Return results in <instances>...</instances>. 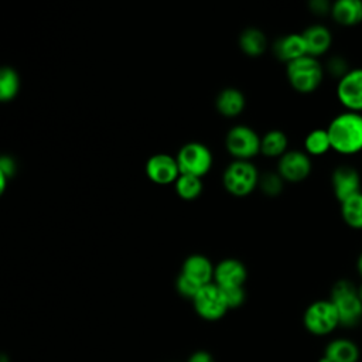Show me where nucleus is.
I'll return each mask as SVG.
<instances>
[{"mask_svg": "<svg viewBox=\"0 0 362 362\" xmlns=\"http://www.w3.org/2000/svg\"><path fill=\"white\" fill-rule=\"evenodd\" d=\"M331 148L339 154H355L362 150V113L345 110L325 127Z\"/></svg>", "mask_w": 362, "mask_h": 362, "instance_id": "f257e3e1", "label": "nucleus"}, {"mask_svg": "<svg viewBox=\"0 0 362 362\" xmlns=\"http://www.w3.org/2000/svg\"><path fill=\"white\" fill-rule=\"evenodd\" d=\"M286 74L290 85L301 93H310L315 90L324 78L321 62L311 55H304L287 62Z\"/></svg>", "mask_w": 362, "mask_h": 362, "instance_id": "f03ea898", "label": "nucleus"}, {"mask_svg": "<svg viewBox=\"0 0 362 362\" xmlns=\"http://www.w3.org/2000/svg\"><path fill=\"white\" fill-rule=\"evenodd\" d=\"M329 300L338 313L339 325L355 327L362 320V301L352 281L338 280L331 290Z\"/></svg>", "mask_w": 362, "mask_h": 362, "instance_id": "7ed1b4c3", "label": "nucleus"}, {"mask_svg": "<svg viewBox=\"0 0 362 362\" xmlns=\"http://www.w3.org/2000/svg\"><path fill=\"white\" fill-rule=\"evenodd\" d=\"M259 171L253 163L249 160H235L225 168L223 185L230 194L245 197L259 185Z\"/></svg>", "mask_w": 362, "mask_h": 362, "instance_id": "20e7f679", "label": "nucleus"}, {"mask_svg": "<svg viewBox=\"0 0 362 362\" xmlns=\"http://www.w3.org/2000/svg\"><path fill=\"white\" fill-rule=\"evenodd\" d=\"M303 322L311 334L327 335L339 325V318L331 300H317L305 308Z\"/></svg>", "mask_w": 362, "mask_h": 362, "instance_id": "39448f33", "label": "nucleus"}, {"mask_svg": "<svg viewBox=\"0 0 362 362\" xmlns=\"http://www.w3.org/2000/svg\"><path fill=\"white\" fill-rule=\"evenodd\" d=\"M192 303L198 315L208 321L222 318L229 310L222 290L215 283L202 286L192 298Z\"/></svg>", "mask_w": 362, "mask_h": 362, "instance_id": "423d86ee", "label": "nucleus"}, {"mask_svg": "<svg viewBox=\"0 0 362 362\" xmlns=\"http://www.w3.org/2000/svg\"><path fill=\"white\" fill-rule=\"evenodd\" d=\"M260 139L252 127L238 124L226 134V148L236 160H249L260 151Z\"/></svg>", "mask_w": 362, "mask_h": 362, "instance_id": "0eeeda50", "label": "nucleus"}, {"mask_svg": "<svg viewBox=\"0 0 362 362\" xmlns=\"http://www.w3.org/2000/svg\"><path fill=\"white\" fill-rule=\"evenodd\" d=\"M175 161L180 174H188L201 178V175H204L211 168L212 154L204 144L188 143L181 148Z\"/></svg>", "mask_w": 362, "mask_h": 362, "instance_id": "6e6552de", "label": "nucleus"}, {"mask_svg": "<svg viewBox=\"0 0 362 362\" xmlns=\"http://www.w3.org/2000/svg\"><path fill=\"white\" fill-rule=\"evenodd\" d=\"M337 98L346 110H362V68H352L338 79Z\"/></svg>", "mask_w": 362, "mask_h": 362, "instance_id": "1a4fd4ad", "label": "nucleus"}, {"mask_svg": "<svg viewBox=\"0 0 362 362\" xmlns=\"http://www.w3.org/2000/svg\"><path fill=\"white\" fill-rule=\"evenodd\" d=\"M313 163L310 156L303 150H287L277 161V173L284 181L298 182L308 177Z\"/></svg>", "mask_w": 362, "mask_h": 362, "instance_id": "9d476101", "label": "nucleus"}, {"mask_svg": "<svg viewBox=\"0 0 362 362\" xmlns=\"http://www.w3.org/2000/svg\"><path fill=\"white\" fill-rule=\"evenodd\" d=\"M332 189L334 195L339 202L345 201L346 198L361 192V174L359 171L349 165V164H341L338 165L331 175Z\"/></svg>", "mask_w": 362, "mask_h": 362, "instance_id": "9b49d317", "label": "nucleus"}, {"mask_svg": "<svg viewBox=\"0 0 362 362\" xmlns=\"http://www.w3.org/2000/svg\"><path fill=\"white\" fill-rule=\"evenodd\" d=\"M246 277L247 270L245 264L238 259H225L214 269L215 284L221 288L243 287Z\"/></svg>", "mask_w": 362, "mask_h": 362, "instance_id": "f8f14e48", "label": "nucleus"}, {"mask_svg": "<svg viewBox=\"0 0 362 362\" xmlns=\"http://www.w3.org/2000/svg\"><path fill=\"white\" fill-rule=\"evenodd\" d=\"M147 174L150 180L158 184H168L178 178L180 170L177 161L167 154L153 156L147 163Z\"/></svg>", "mask_w": 362, "mask_h": 362, "instance_id": "ddd939ff", "label": "nucleus"}, {"mask_svg": "<svg viewBox=\"0 0 362 362\" xmlns=\"http://www.w3.org/2000/svg\"><path fill=\"white\" fill-rule=\"evenodd\" d=\"M273 51L276 57L286 64L307 55V47L301 33H290L279 37L273 44Z\"/></svg>", "mask_w": 362, "mask_h": 362, "instance_id": "4468645a", "label": "nucleus"}, {"mask_svg": "<svg viewBox=\"0 0 362 362\" xmlns=\"http://www.w3.org/2000/svg\"><path fill=\"white\" fill-rule=\"evenodd\" d=\"M305 47H307V55L318 57L328 51L332 42V34L328 27L322 24H311L301 33Z\"/></svg>", "mask_w": 362, "mask_h": 362, "instance_id": "2eb2a0df", "label": "nucleus"}, {"mask_svg": "<svg viewBox=\"0 0 362 362\" xmlns=\"http://www.w3.org/2000/svg\"><path fill=\"white\" fill-rule=\"evenodd\" d=\"M331 16L341 25H355L362 21V0H335Z\"/></svg>", "mask_w": 362, "mask_h": 362, "instance_id": "dca6fc26", "label": "nucleus"}, {"mask_svg": "<svg viewBox=\"0 0 362 362\" xmlns=\"http://www.w3.org/2000/svg\"><path fill=\"white\" fill-rule=\"evenodd\" d=\"M181 274L187 276L199 286H205L209 284L211 279L214 277V267L205 256L194 255L185 260Z\"/></svg>", "mask_w": 362, "mask_h": 362, "instance_id": "f3484780", "label": "nucleus"}, {"mask_svg": "<svg viewBox=\"0 0 362 362\" xmlns=\"http://www.w3.org/2000/svg\"><path fill=\"white\" fill-rule=\"evenodd\" d=\"M324 356L329 362H358L359 348L351 339L337 338L327 345Z\"/></svg>", "mask_w": 362, "mask_h": 362, "instance_id": "a211bd4d", "label": "nucleus"}, {"mask_svg": "<svg viewBox=\"0 0 362 362\" xmlns=\"http://www.w3.org/2000/svg\"><path fill=\"white\" fill-rule=\"evenodd\" d=\"M245 96L236 88H226L221 90L216 98V109L226 117L238 116L245 107Z\"/></svg>", "mask_w": 362, "mask_h": 362, "instance_id": "6ab92c4d", "label": "nucleus"}, {"mask_svg": "<svg viewBox=\"0 0 362 362\" xmlns=\"http://www.w3.org/2000/svg\"><path fill=\"white\" fill-rule=\"evenodd\" d=\"M239 45L245 54L250 57H257L264 52L267 47V38L260 28L249 27L240 33Z\"/></svg>", "mask_w": 362, "mask_h": 362, "instance_id": "aec40b11", "label": "nucleus"}, {"mask_svg": "<svg viewBox=\"0 0 362 362\" xmlns=\"http://www.w3.org/2000/svg\"><path fill=\"white\" fill-rule=\"evenodd\" d=\"M288 140L283 130L272 129L260 139V153L267 157H280L287 151Z\"/></svg>", "mask_w": 362, "mask_h": 362, "instance_id": "412c9836", "label": "nucleus"}, {"mask_svg": "<svg viewBox=\"0 0 362 362\" xmlns=\"http://www.w3.org/2000/svg\"><path fill=\"white\" fill-rule=\"evenodd\" d=\"M341 215L354 229H362V191L341 202Z\"/></svg>", "mask_w": 362, "mask_h": 362, "instance_id": "4be33fe9", "label": "nucleus"}, {"mask_svg": "<svg viewBox=\"0 0 362 362\" xmlns=\"http://www.w3.org/2000/svg\"><path fill=\"white\" fill-rule=\"evenodd\" d=\"M304 151L310 156H321L325 154L328 150H331V143L328 137L327 129L318 127L313 129L311 132L307 133L304 139Z\"/></svg>", "mask_w": 362, "mask_h": 362, "instance_id": "5701e85b", "label": "nucleus"}, {"mask_svg": "<svg viewBox=\"0 0 362 362\" xmlns=\"http://www.w3.org/2000/svg\"><path fill=\"white\" fill-rule=\"evenodd\" d=\"M175 188H177V192L180 194V197H182L185 199H192V198L198 197L199 192L202 191V182H201L199 177L180 174L177 178V182H175Z\"/></svg>", "mask_w": 362, "mask_h": 362, "instance_id": "b1692460", "label": "nucleus"}, {"mask_svg": "<svg viewBox=\"0 0 362 362\" xmlns=\"http://www.w3.org/2000/svg\"><path fill=\"white\" fill-rule=\"evenodd\" d=\"M18 90V76L11 68H0V100H10Z\"/></svg>", "mask_w": 362, "mask_h": 362, "instance_id": "393cba45", "label": "nucleus"}, {"mask_svg": "<svg viewBox=\"0 0 362 362\" xmlns=\"http://www.w3.org/2000/svg\"><path fill=\"white\" fill-rule=\"evenodd\" d=\"M259 185L262 188V191L266 194V195H270V197H274V195H279L283 189V185H284V180L280 177L279 173H272V171H267L264 174L260 175L259 178Z\"/></svg>", "mask_w": 362, "mask_h": 362, "instance_id": "a878e982", "label": "nucleus"}, {"mask_svg": "<svg viewBox=\"0 0 362 362\" xmlns=\"http://www.w3.org/2000/svg\"><path fill=\"white\" fill-rule=\"evenodd\" d=\"M221 290L223 293L228 308H236L245 303L246 293H245L243 287H228V288H221Z\"/></svg>", "mask_w": 362, "mask_h": 362, "instance_id": "bb28decb", "label": "nucleus"}, {"mask_svg": "<svg viewBox=\"0 0 362 362\" xmlns=\"http://www.w3.org/2000/svg\"><path fill=\"white\" fill-rule=\"evenodd\" d=\"M201 287H202V286H199L198 283L192 281L191 279H188V277L184 276V274H180V277H178V280H177V288H178V291H180L184 297H188V298H191V300L195 297V294L199 291Z\"/></svg>", "mask_w": 362, "mask_h": 362, "instance_id": "cd10ccee", "label": "nucleus"}, {"mask_svg": "<svg viewBox=\"0 0 362 362\" xmlns=\"http://www.w3.org/2000/svg\"><path fill=\"white\" fill-rule=\"evenodd\" d=\"M328 69L334 74V75H337V76H342V75H345L349 69L346 68V64H345V61L342 59V58H339V57H335V58H332L329 62H328Z\"/></svg>", "mask_w": 362, "mask_h": 362, "instance_id": "c85d7f7f", "label": "nucleus"}, {"mask_svg": "<svg viewBox=\"0 0 362 362\" xmlns=\"http://www.w3.org/2000/svg\"><path fill=\"white\" fill-rule=\"evenodd\" d=\"M187 362H215L214 356L206 351H195L187 359Z\"/></svg>", "mask_w": 362, "mask_h": 362, "instance_id": "c756f323", "label": "nucleus"}, {"mask_svg": "<svg viewBox=\"0 0 362 362\" xmlns=\"http://www.w3.org/2000/svg\"><path fill=\"white\" fill-rule=\"evenodd\" d=\"M310 7L317 14H325L327 11H331V6H329V3L327 0H313L310 3Z\"/></svg>", "mask_w": 362, "mask_h": 362, "instance_id": "7c9ffc66", "label": "nucleus"}, {"mask_svg": "<svg viewBox=\"0 0 362 362\" xmlns=\"http://www.w3.org/2000/svg\"><path fill=\"white\" fill-rule=\"evenodd\" d=\"M0 171L8 177L14 171V161L10 157H0Z\"/></svg>", "mask_w": 362, "mask_h": 362, "instance_id": "2f4dec72", "label": "nucleus"}, {"mask_svg": "<svg viewBox=\"0 0 362 362\" xmlns=\"http://www.w3.org/2000/svg\"><path fill=\"white\" fill-rule=\"evenodd\" d=\"M356 269H358V273L362 276V252H361V255L358 256V260H356Z\"/></svg>", "mask_w": 362, "mask_h": 362, "instance_id": "473e14b6", "label": "nucleus"}, {"mask_svg": "<svg viewBox=\"0 0 362 362\" xmlns=\"http://www.w3.org/2000/svg\"><path fill=\"white\" fill-rule=\"evenodd\" d=\"M4 187H6V175L0 171V194L3 192Z\"/></svg>", "mask_w": 362, "mask_h": 362, "instance_id": "72a5a7b5", "label": "nucleus"}, {"mask_svg": "<svg viewBox=\"0 0 362 362\" xmlns=\"http://www.w3.org/2000/svg\"><path fill=\"white\" fill-rule=\"evenodd\" d=\"M356 293H358V297H359V300L362 301V284H361L359 287H356Z\"/></svg>", "mask_w": 362, "mask_h": 362, "instance_id": "f704fd0d", "label": "nucleus"}, {"mask_svg": "<svg viewBox=\"0 0 362 362\" xmlns=\"http://www.w3.org/2000/svg\"><path fill=\"white\" fill-rule=\"evenodd\" d=\"M318 362H329V361H328V359H327V358L322 355V356L318 359Z\"/></svg>", "mask_w": 362, "mask_h": 362, "instance_id": "c9c22d12", "label": "nucleus"}]
</instances>
